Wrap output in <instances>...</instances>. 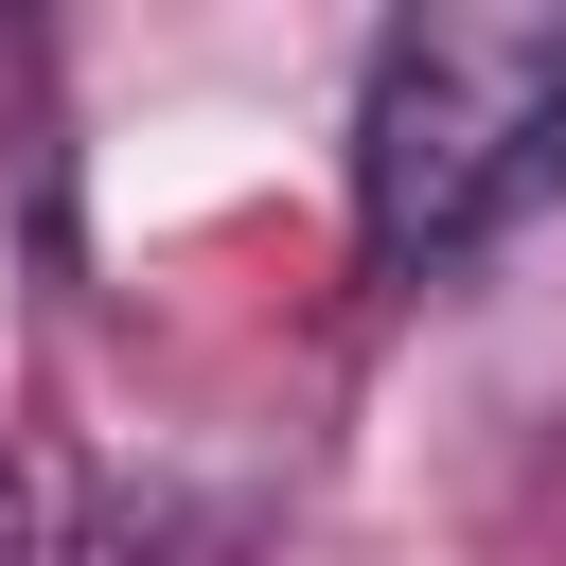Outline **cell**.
<instances>
[{
	"label": "cell",
	"instance_id": "cell-1",
	"mask_svg": "<svg viewBox=\"0 0 566 566\" xmlns=\"http://www.w3.org/2000/svg\"><path fill=\"white\" fill-rule=\"evenodd\" d=\"M566 195V18H389L354 71V265L442 283Z\"/></svg>",
	"mask_w": 566,
	"mask_h": 566
},
{
	"label": "cell",
	"instance_id": "cell-3",
	"mask_svg": "<svg viewBox=\"0 0 566 566\" xmlns=\"http://www.w3.org/2000/svg\"><path fill=\"white\" fill-rule=\"evenodd\" d=\"M0 566H53V495H35L18 442H0Z\"/></svg>",
	"mask_w": 566,
	"mask_h": 566
},
{
	"label": "cell",
	"instance_id": "cell-2",
	"mask_svg": "<svg viewBox=\"0 0 566 566\" xmlns=\"http://www.w3.org/2000/svg\"><path fill=\"white\" fill-rule=\"evenodd\" d=\"M53 566H248V531H230L212 495H177V478H106V495L53 531Z\"/></svg>",
	"mask_w": 566,
	"mask_h": 566
}]
</instances>
